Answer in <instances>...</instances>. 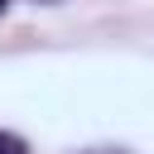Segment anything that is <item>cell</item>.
Masks as SVG:
<instances>
[{"instance_id":"2","label":"cell","mask_w":154,"mask_h":154,"mask_svg":"<svg viewBox=\"0 0 154 154\" xmlns=\"http://www.w3.org/2000/svg\"><path fill=\"white\" fill-rule=\"evenodd\" d=\"M5 10H10V0H0V14H5Z\"/></svg>"},{"instance_id":"1","label":"cell","mask_w":154,"mask_h":154,"mask_svg":"<svg viewBox=\"0 0 154 154\" xmlns=\"http://www.w3.org/2000/svg\"><path fill=\"white\" fill-rule=\"evenodd\" d=\"M0 154H29V144H24L19 135H10V130H0Z\"/></svg>"}]
</instances>
